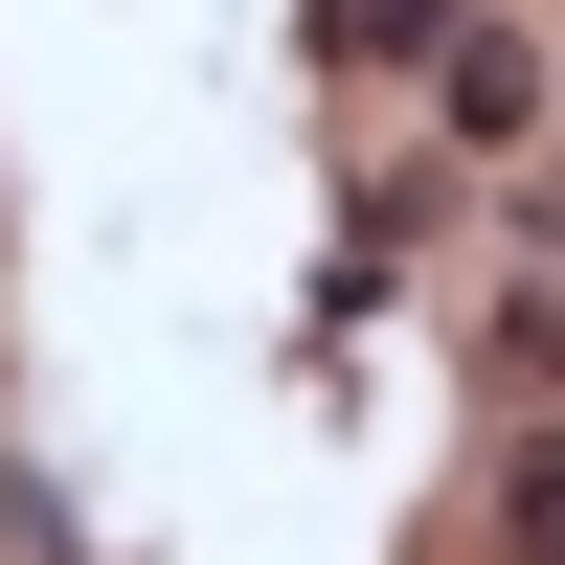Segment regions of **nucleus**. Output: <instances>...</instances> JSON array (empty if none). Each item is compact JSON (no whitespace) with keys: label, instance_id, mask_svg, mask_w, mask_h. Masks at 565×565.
Masks as SVG:
<instances>
[{"label":"nucleus","instance_id":"obj_1","mask_svg":"<svg viewBox=\"0 0 565 565\" xmlns=\"http://www.w3.org/2000/svg\"><path fill=\"white\" fill-rule=\"evenodd\" d=\"M521 565H565V452H543V476H521Z\"/></svg>","mask_w":565,"mask_h":565}]
</instances>
